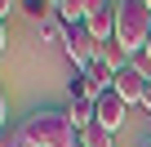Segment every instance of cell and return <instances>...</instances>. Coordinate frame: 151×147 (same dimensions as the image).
<instances>
[{"mask_svg": "<svg viewBox=\"0 0 151 147\" xmlns=\"http://www.w3.org/2000/svg\"><path fill=\"white\" fill-rule=\"evenodd\" d=\"M22 138L36 143V147H76L80 134H76L67 107H36L31 116H22Z\"/></svg>", "mask_w": 151, "mask_h": 147, "instance_id": "cell-1", "label": "cell"}, {"mask_svg": "<svg viewBox=\"0 0 151 147\" xmlns=\"http://www.w3.org/2000/svg\"><path fill=\"white\" fill-rule=\"evenodd\" d=\"M116 40L129 49V58L151 40V9H147V0H120V14H116Z\"/></svg>", "mask_w": 151, "mask_h": 147, "instance_id": "cell-2", "label": "cell"}, {"mask_svg": "<svg viewBox=\"0 0 151 147\" xmlns=\"http://www.w3.org/2000/svg\"><path fill=\"white\" fill-rule=\"evenodd\" d=\"M98 45H102V40H98L85 22H76V27H67V45H62V54L71 58V67H76V71H85V67L98 58Z\"/></svg>", "mask_w": 151, "mask_h": 147, "instance_id": "cell-3", "label": "cell"}, {"mask_svg": "<svg viewBox=\"0 0 151 147\" xmlns=\"http://www.w3.org/2000/svg\"><path fill=\"white\" fill-rule=\"evenodd\" d=\"M124 112H129V103H124L116 89H107V94L93 98V125H102V129H111V134L124 125Z\"/></svg>", "mask_w": 151, "mask_h": 147, "instance_id": "cell-4", "label": "cell"}, {"mask_svg": "<svg viewBox=\"0 0 151 147\" xmlns=\"http://www.w3.org/2000/svg\"><path fill=\"white\" fill-rule=\"evenodd\" d=\"M116 14H120V5H111V0H93L85 27H89L98 40H116Z\"/></svg>", "mask_w": 151, "mask_h": 147, "instance_id": "cell-5", "label": "cell"}, {"mask_svg": "<svg viewBox=\"0 0 151 147\" xmlns=\"http://www.w3.org/2000/svg\"><path fill=\"white\" fill-rule=\"evenodd\" d=\"M111 89H116V94H120L129 107H133V103L142 107V94H147V76H142V71H133V67H124L120 76L111 80Z\"/></svg>", "mask_w": 151, "mask_h": 147, "instance_id": "cell-6", "label": "cell"}, {"mask_svg": "<svg viewBox=\"0 0 151 147\" xmlns=\"http://www.w3.org/2000/svg\"><path fill=\"white\" fill-rule=\"evenodd\" d=\"M98 58H102V62L116 71V76H120V71L129 67V49H124L120 40H102V45H98Z\"/></svg>", "mask_w": 151, "mask_h": 147, "instance_id": "cell-7", "label": "cell"}, {"mask_svg": "<svg viewBox=\"0 0 151 147\" xmlns=\"http://www.w3.org/2000/svg\"><path fill=\"white\" fill-rule=\"evenodd\" d=\"M67 116H71L76 134H85V129L93 125V98H76V103H67Z\"/></svg>", "mask_w": 151, "mask_h": 147, "instance_id": "cell-8", "label": "cell"}, {"mask_svg": "<svg viewBox=\"0 0 151 147\" xmlns=\"http://www.w3.org/2000/svg\"><path fill=\"white\" fill-rule=\"evenodd\" d=\"M67 98H71V103H76V98H98V89H93V80L85 76V71L71 67V76H67Z\"/></svg>", "mask_w": 151, "mask_h": 147, "instance_id": "cell-9", "label": "cell"}, {"mask_svg": "<svg viewBox=\"0 0 151 147\" xmlns=\"http://www.w3.org/2000/svg\"><path fill=\"white\" fill-rule=\"evenodd\" d=\"M40 40H49V45H67V22H62L58 14H49V18L40 22Z\"/></svg>", "mask_w": 151, "mask_h": 147, "instance_id": "cell-10", "label": "cell"}, {"mask_svg": "<svg viewBox=\"0 0 151 147\" xmlns=\"http://www.w3.org/2000/svg\"><path fill=\"white\" fill-rule=\"evenodd\" d=\"M80 147H116V134L102 129V125H89V129L80 134Z\"/></svg>", "mask_w": 151, "mask_h": 147, "instance_id": "cell-11", "label": "cell"}, {"mask_svg": "<svg viewBox=\"0 0 151 147\" xmlns=\"http://www.w3.org/2000/svg\"><path fill=\"white\" fill-rule=\"evenodd\" d=\"M0 147H36V143H27L22 129H14V134H0Z\"/></svg>", "mask_w": 151, "mask_h": 147, "instance_id": "cell-12", "label": "cell"}, {"mask_svg": "<svg viewBox=\"0 0 151 147\" xmlns=\"http://www.w3.org/2000/svg\"><path fill=\"white\" fill-rule=\"evenodd\" d=\"M9 9H22V5H18V0H0V22H5V14H9Z\"/></svg>", "mask_w": 151, "mask_h": 147, "instance_id": "cell-13", "label": "cell"}, {"mask_svg": "<svg viewBox=\"0 0 151 147\" xmlns=\"http://www.w3.org/2000/svg\"><path fill=\"white\" fill-rule=\"evenodd\" d=\"M142 107L151 112V80H147V94H142Z\"/></svg>", "mask_w": 151, "mask_h": 147, "instance_id": "cell-14", "label": "cell"}, {"mask_svg": "<svg viewBox=\"0 0 151 147\" xmlns=\"http://www.w3.org/2000/svg\"><path fill=\"white\" fill-rule=\"evenodd\" d=\"M0 134H5V94H0Z\"/></svg>", "mask_w": 151, "mask_h": 147, "instance_id": "cell-15", "label": "cell"}, {"mask_svg": "<svg viewBox=\"0 0 151 147\" xmlns=\"http://www.w3.org/2000/svg\"><path fill=\"white\" fill-rule=\"evenodd\" d=\"M0 49H5V22H0Z\"/></svg>", "mask_w": 151, "mask_h": 147, "instance_id": "cell-16", "label": "cell"}, {"mask_svg": "<svg viewBox=\"0 0 151 147\" xmlns=\"http://www.w3.org/2000/svg\"><path fill=\"white\" fill-rule=\"evenodd\" d=\"M138 147H151V138H142V143H138Z\"/></svg>", "mask_w": 151, "mask_h": 147, "instance_id": "cell-17", "label": "cell"}]
</instances>
